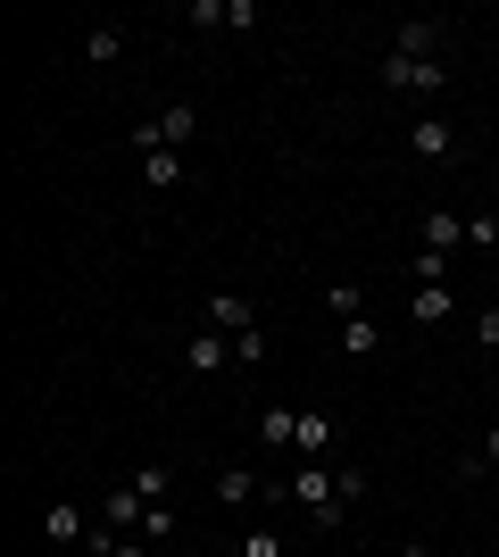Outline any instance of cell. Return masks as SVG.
Listing matches in <instances>:
<instances>
[{
  "label": "cell",
  "instance_id": "cell-1",
  "mask_svg": "<svg viewBox=\"0 0 499 557\" xmlns=\"http://www.w3.org/2000/svg\"><path fill=\"white\" fill-rule=\"evenodd\" d=\"M266 499H291V508L309 516L316 533H341V524H350V491H341V458H333V466L291 458V474H284L275 491H266Z\"/></svg>",
  "mask_w": 499,
  "mask_h": 557
},
{
  "label": "cell",
  "instance_id": "cell-2",
  "mask_svg": "<svg viewBox=\"0 0 499 557\" xmlns=\"http://www.w3.org/2000/svg\"><path fill=\"white\" fill-rule=\"evenodd\" d=\"M200 325H216L225 342H250V333H266V325H259V300H250V292H209V317H200Z\"/></svg>",
  "mask_w": 499,
  "mask_h": 557
},
{
  "label": "cell",
  "instance_id": "cell-3",
  "mask_svg": "<svg viewBox=\"0 0 499 557\" xmlns=\"http://www.w3.org/2000/svg\"><path fill=\"white\" fill-rule=\"evenodd\" d=\"M191 134H200V109H191V100H166L150 125H134V141H159V150H191Z\"/></svg>",
  "mask_w": 499,
  "mask_h": 557
},
{
  "label": "cell",
  "instance_id": "cell-4",
  "mask_svg": "<svg viewBox=\"0 0 499 557\" xmlns=\"http://www.w3.org/2000/svg\"><path fill=\"white\" fill-rule=\"evenodd\" d=\"M225 367H241V349L225 342L216 325H200V333L184 342V374H200V383H209V374H225Z\"/></svg>",
  "mask_w": 499,
  "mask_h": 557
},
{
  "label": "cell",
  "instance_id": "cell-5",
  "mask_svg": "<svg viewBox=\"0 0 499 557\" xmlns=\"http://www.w3.org/2000/svg\"><path fill=\"white\" fill-rule=\"evenodd\" d=\"M42 541L50 549H84V541H92V516L75 508V499H50L42 508Z\"/></svg>",
  "mask_w": 499,
  "mask_h": 557
},
{
  "label": "cell",
  "instance_id": "cell-6",
  "mask_svg": "<svg viewBox=\"0 0 499 557\" xmlns=\"http://www.w3.org/2000/svg\"><path fill=\"white\" fill-rule=\"evenodd\" d=\"M416 250L458 258V250H466V216H458V209H425V216H416Z\"/></svg>",
  "mask_w": 499,
  "mask_h": 557
},
{
  "label": "cell",
  "instance_id": "cell-7",
  "mask_svg": "<svg viewBox=\"0 0 499 557\" xmlns=\"http://www.w3.org/2000/svg\"><path fill=\"white\" fill-rule=\"evenodd\" d=\"M142 516H150V499L134 491V474L100 491V524H117V533H142Z\"/></svg>",
  "mask_w": 499,
  "mask_h": 557
},
{
  "label": "cell",
  "instance_id": "cell-8",
  "mask_svg": "<svg viewBox=\"0 0 499 557\" xmlns=\"http://www.w3.org/2000/svg\"><path fill=\"white\" fill-rule=\"evenodd\" d=\"M291 458H309V466H333V417H325V408H300V433H291Z\"/></svg>",
  "mask_w": 499,
  "mask_h": 557
},
{
  "label": "cell",
  "instance_id": "cell-9",
  "mask_svg": "<svg viewBox=\"0 0 499 557\" xmlns=\"http://www.w3.org/2000/svg\"><path fill=\"white\" fill-rule=\"evenodd\" d=\"M408 150H416L425 166H441L458 150V125H450V116H416V125H408Z\"/></svg>",
  "mask_w": 499,
  "mask_h": 557
},
{
  "label": "cell",
  "instance_id": "cell-10",
  "mask_svg": "<svg viewBox=\"0 0 499 557\" xmlns=\"http://www.w3.org/2000/svg\"><path fill=\"white\" fill-rule=\"evenodd\" d=\"M408 317H416V325H450L458 292H450V283H416V292H408Z\"/></svg>",
  "mask_w": 499,
  "mask_h": 557
},
{
  "label": "cell",
  "instance_id": "cell-11",
  "mask_svg": "<svg viewBox=\"0 0 499 557\" xmlns=\"http://www.w3.org/2000/svg\"><path fill=\"white\" fill-rule=\"evenodd\" d=\"M134 150H142V184L150 191H175V184H184V150H159V141H134Z\"/></svg>",
  "mask_w": 499,
  "mask_h": 557
},
{
  "label": "cell",
  "instance_id": "cell-12",
  "mask_svg": "<svg viewBox=\"0 0 499 557\" xmlns=\"http://www.w3.org/2000/svg\"><path fill=\"white\" fill-rule=\"evenodd\" d=\"M266 491L275 483H259L250 466H225V474H216V508H250V499H266Z\"/></svg>",
  "mask_w": 499,
  "mask_h": 557
},
{
  "label": "cell",
  "instance_id": "cell-13",
  "mask_svg": "<svg viewBox=\"0 0 499 557\" xmlns=\"http://www.w3.org/2000/svg\"><path fill=\"white\" fill-rule=\"evenodd\" d=\"M250 433H259V449H275V458H284L291 433H300V408H259V424H250Z\"/></svg>",
  "mask_w": 499,
  "mask_h": 557
},
{
  "label": "cell",
  "instance_id": "cell-14",
  "mask_svg": "<svg viewBox=\"0 0 499 557\" xmlns=\"http://www.w3.org/2000/svg\"><path fill=\"white\" fill-rule=\"evenodd\" d=\"M391 50H400V59H433V50H441V17H408L400 34H391Z\"/></svg>",
  "mask_w": 499,
  "mask_h": 557
},
{
  "label": "cell",
  "instance_id": "cell-15",
  "mask_svg": "<svg viewBox=\"0 0 499 557\" xmlns=\"http://www.w3.org/2000/svg\"><path fill=\"white\" fill-rule=\"evenodd\" d=\"M125 59V25H84V67H117Z\"/></svg>",
  "mask_w": 499,
  "mask_h": 557
},
{
  "label": "cell",
  "instance_id": "cell-16",
  "mask_svg": "<svg viewBox=\"0 0 499 557\" xmlns=\"http://www.w3.org/2000/svg\"><path fill=\"white\" fill-rule=\"evenodd\" d=\"M341 349H350V358H383V325L375 317H350V325H341Z\"/></svg>",
  "mask_w": 499,
  "mask_h": 557
},
{
  "label": "cell",
  "instance_id": "cell-17",
  "mask_svg": "<svg viewBox=\"0 0 499 557\" xmlns=\"http://www.w3.org/2000/svg\"><path fill=\"white\" fill-rule=\"evenodd\" d=\"M325 308H333V325H350V317H366V292H358V283H333Z\"/></svg>",
  "mask_w": 499,
  "mask_h": 557
},
{
  "label": "cell",
  "instance_id": "cell-18",
  "mask_svg": "<svg viewBox=\"0 0 499 557\" xmlns=\"http://www.w3.org/2000/svg\"><path fill=\"white\" fill-rule=\"evenodd\" d=\"M134 491H142V499H166V491H175V466H159V458L134 466Z\"/></svg>",
  "mask_w": 499,
  "mask_h": 557
},
{
  "label": "cell",
  "instance_id": "cell-19",
  "mask_svg": "<svg viewBox=\"0 0 499 557\" xmlns=\"http://www.w3.org/2000/svg\"><path fill=\"white\" fill-rule=\"evenodd\" d=\"M466 250H475V258H491V250H499V216H491V209L466 216Z\"/></svg>",
  "mask_w": 499,
  "mask_h": 557
},
{
  "label": "cell",
  "instance_id": "cell-20",
  "mask_svg": "<svg viewBox=\"0 0 499 557\" xmlns=\"http://www.w3.org/2000/svg\"><path fill=\"white\" fill-rule=\"evenodd\" d=\"M234 557H284V533H275V524H250V533H241V549Z\"/></svg>",
  "mask_w": 499,
  "mask_h": 557
},
{
  "label": "cell",
  "instance_id": "cell-21",
  "mask_svg": "<svg viewBox=\"0 0 499 557\" xmlns=\"http://www.w3.org/2000/svg\"><path fill=\"white\" fill-rule=\"evenodd\" d=\"M184 533V524H175V508H166V499H150V516H142V541H175Z\"/></svg>",
  "mask_w": 499,
  "mask_h": 557
},
{
  "label": "cell",
  "instance_id": "cell-22",
  "mask_svg": "<svg viewBox=\"0 0 499 557\" xmlns=\"http://www.w3.org/2000/svg\"><path fill=\"white\" fill-rule=\"evenodd\" d=\"M408 275H416V283H450V258H441V250H416V258H408Z\"/></svg>",
  "mask_w": 499,
  "mask_h": 557
},
{
  "label": "cell",
  "instance_id": "cell-23",
  "mask_svg": "<svg viewBox=\"0 0 499 557\" xmlns=\"http://www.w3.org/2000/svg\"><path fill=\"white\" fill-rule=\"evenodd\" d=\"M475 349H483V358H499V300L475 317Z\"/></svg>",
  "mask_w": 499,
  "mask_h": 557
},
{
  "label": "cell",
  "instance_id": "cell-24",
  "mask_svg": "<svg viewBox=\"0 0 499 557\" xmlns=\"http://www.w3.org/2000/svg\"><path fill=\"white\" fill-rule=\"evenodd\" d=\"M259 25V0H225V34H250Z\"/></svg>",
  "mask_w": 499,
  "mask_h": 557
},
{
  "label": "cell",
  "instance_id": "cell-25",
  "mask_svg": "<svg viewBox=\"0 0 499 557\" xmlns=\"http://www.w3.org/2000/svg\"><path fill=\"white\" fill-rule=\"evenodd\" d=\"M491 466H499V424H491V433H483V449H475V458H466V474H491Z\"/></svg>",
  "mask_w": 499,
  "mask_h": 557
},
{
  "label": "cell",
  "instance_id": "cell-26",
  "mask_svg": "<svg viewBox=\"0 0 499 557\" xmlns=\"http://www.w3.org/2000/svg\"><path fill=\"white\" fill-rule=\"evenodd\" d=\"M400 557H433V549H425V541H408V549H400Z\"/></svg>",
  "mask_w": 499,
  "mask_h": 557
},
{
  "label": "cell",
  "instance_id": "cell-27",
  "mask_svg": "<svg viewBox=\"0 0 499 557\" xmlns=\"http://www.w3.org/2000/svg\"><path fill=\"white\" fill-rule=\"evenodd\" d=\"M491 300H499V292H491Z\"/></svg>",
  "mask_w": 499,
  "mask_h": 557
}]
</instances>
